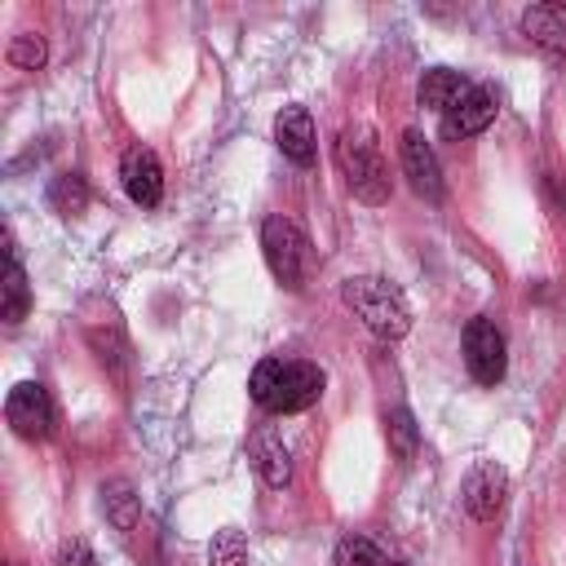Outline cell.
<instances>
[{
	"label": "cell",
	"mask_w": 566,
	"mask_h": 566,
	"mask_svg": "<svg viewBox=\"0 0 566 566\" xmlns=\"http://www.w3.org/2000/svg\"><path fill=\"white\" fill-rule=\"evenodd\" d=\"M248 394H252V402L261 411H274V416L305 411L323 394V371L314 363H305V358H261L252 367Z\"/></svg>",
	"instance_id": "1"
},
{
	"label": "cell",
	"mask_w": 566,
	"mask_h": 566,
	"mask_svg": "<svg viewBox=\"0 0 566 566\" xmlns=\"http://www.w3.org/2000/svg\"><path fill=\"white\" fill-rule=\"evenodd\" d=\"M340 301H345L380 340H398V336H407V327H411L407 296H402L389 279H380V274H349V279L340 283Z\"/></svg>",
	"instance_id": "2"
},
{
	"label": "cell",
	"mask_w": 566,
	"mask_h": 566,
	"mask_svg": "<svg viewBox=\"0 0 566 566\" xmlns=\"http://www.w3.org/2000/svg\"><path fill=\"white\" fill-rule=\"evenodd\" d=\"M336 164L345 172V186L354 199L363 203H385L389 199V168L380 159V150L371 146V137L358 128H345L340 142H336Z\"/></svg>",
	"instance_id": "3"
},
{
	"label": "cell",
	"mask_w": 566,
	"mask_h": 566,
	"mask_svg": "<svg viewBox=\"0 0 566 566\" xmlns=\"http://www.w3.org/2000/svg\"><path fill=\"white\" fill-rule=\"evenodd\" d=\"M261 248H265V265L270 274L287 287V292H301L305 279H310V265H314V248L305 239V230L287 217H270L261 226Z\"/></svg>",
	"instance_id": "4"
},
{
	"label": "cell",
	"mask_w": 566,
	"mask_h": 566,
	"mask_svg": "<svg viewBox=\"0 0 566 566\" xmlns=\"http://www.w3.org/2000/svg\"><path fill=\"white\" fill-rule=\"evenodd\" d=\"M4 420H9V429H13L18 438H27V442H44V438H53V429H57L53 394H49L40 380H22V385H13L9 398H4Z\"/></svg>",
	"instance_id": "5"
},
{
	"label": "cell",
	"mask_w": 566,
	"mask_h": 566,
	"mask_svg": "<svg viewBox=\"0 0 566 566\" xmlns=\"http://www.w3.org/2000/svg\"><path fill=\"white\" fill-rule=\"evenodd\" d=\"M464 367L478 385H500L509 371V354H504V332L491 318H469L464 327Z\"/></svg>",
	"instance_id": "6"
},
{
	"label": "cell",
	"mask_w": 566,
	"mask_h": 566,
	"mask_svg": "<svg viewBox=\"0 0 566 566\" xmlns=\"http://www.w3.org/2000/svg\"><path fill=\"white\" fill-rule=\"evenodd\" d=\"M460 500H464V513H469L473 522H495V517L504 513V500H509V473H504L495 460H478V464L464 473Z\"/></svg>",
	"instance_id": "7"
},
{
	"label": "cell",
	"mask_w": 566,
	"mask_h": 566,
	"mask_svg": "<svg viewBox=\"0 0 566 566\" xmlns=\"http://www.w3.org/2000/svg\"><path fill=\"white\" fill-rule=\"evenodd\" d=\"M495 111H500V93H495V84H469V93L442 115V133H447L451 142H460V137H478V133L495 119Z\"/></svg>",
	"instance_id": "8"
},
{
	"label": "cell",
	"mask_w": 566,
	"mask_h": 566,
	"mask_svg": "<svg viewBox=\"0 0 566 566\" xmlns=\"http://www.w3.org/2000/svg\"><path fill=\"white\" fill-rule=\"evenodd\" d=\"M119 181L137 208H155L164 199V168L150 146H128L119 159Z\"/></svg>",
	"instance_id": "9"
},
{
	"label": "cell",
	"mask_w": 566,
	"mask_h": 566,
	"mask_svg": "<svg viewBox=\"0 0 566 566\" xmlns=\"http://www.w3.org/2000/svg\"><path fill=\"white\" fill-rule=\"evenodd\" d=\"M398 150H402V172H407L411 190H416L420 199L438 203V199H442V168H438V155H433V146H429V142H424L416 128H407Z\"/></svg>",
	"instance_id": "10"
},
{
	"label": "cell",
	"mask_w": 566,
	"mask_h": 566,
	"mask_svg": "<svg viewBox=\"0 0 566 566\" xmlns=\"http://www.w3.org/2000/svg\"><path fill=\"white\" fill-rule=\"evenodd\" d=\"M248 455H252V469L261 473V482L270 491H283L292 482V455H287V442L279 438V429L261 424L252 438H248Z\"/></svg>",
	"instance_id": "11"
},
{
	"label": "cell",
	"mask_w": 566,
	"mask_h": 566,
	"mask_svg": "<svg viewBox=\"0 0 566 566\" xmlns=\"http://www.w3.org/2000/svg\"><path fill=\"white\" fill-rule=\"evenodd\" d=\"M274 142H279V150L292 159V164H301V168H310L314 164V119H310V111L305 106H283L279 115H274Z\"/></svg>",
	"instance_id": "12"
},
{
	"label": "cell",
	"mask_w": 566,
	"mask_h": 566,
	"mask_svg": "<svg viewBox=\"0 0 566 566\" xmlns=\"http://www.w3.org/2000/svg\"><path fill=\"white\" fill-rule=\"evenodd\" d=\"M464 93H469V80H464L460 71H451V66H429V71L420 75V88H416L420 106H429V111H438V115H447Z\"/></svg>",
	"instance_id": "13"
},
{
	"label": "cell",
	"mask_w": 566,
	"mask_h": 566,
	"mask_svg": "<svg viewBox=\"0 0 566 566\" xmlns=\"http://www.w3.org/2000/svg\"><path fill=\"white\" fill-rule=\"evenodd\" d=\"M522 31H526V40H535L548 53L566 57V9L562 4H531L522 13Z\"/></svg>",
	"instance_id": "14"
},
{
	"label": "cell",
	"mask_w": 566,
	"mask_h": 566,
	"mask_svg": "<svg viewBox=\"0 0 566 566\" xmlns=\"http://www.w3.org/2000/svg\"><path fill=\"white\" fill-rule=\"evenodd\" d=\"M4 323H22L27 310H31V287H27V270L18 261V248H13V234L4 230Z\"/></svg>",
	"instance_id": "15"
},
{
	"label": "cell",
	"mask_w": 566,
	"mask_h": 566,
	"mask_svg": "<svg viewBox=\"0 0 566 566\" xmlns=\"http://www.w3.org/2000/svg\"><path fill=\"white\" fill-rule=\"evenodd\" d=\"M102 509H106L111 526L124 531V535H128V531L137 526V517H142V504H137V495H133V486H128L124 478H115V482L102 486Z\"/></svg>",
	"instance_id": "16"
},
{
	"label": "cell",
	"mask_w": 566,
	"mask_h": 566,
	"mask_svg": "<svg viewBox=\"0 0 566 566\" xmlns=\"http://www.w3.org/2000/svg\"><path fill=\"white\" fill-rule=\"evenodd\" d=\"M84 203H88V186H84L80 172H62V177L49 181V208L53 212L75 217V212H84Z\"/></svg>",
	"instance_id": "17"
},
{
	"label": "cell",
	"mask_w": 566,
	"mask_h": 566,
	"mask_svg": "<svg viewBox=\"0 0 566 566\" xmlns=\"http://www.w3.org/2000/svg\"><path fill=\"white\" fill-rule=\"evenodd\" d=\"M385 438H389V447H394V455H398L402 464L416 455L420 433H416V420H411L407 407H389V411H385Z\"/></svg>",
	"instance_id": "18"
},
{
	"label": "cell",
	"mask_w": 566,
	"mask_h": 566,
	"mask_svg": "<svg viewBox=\"0 0 566 566\" xmlns=\"http://www.w3.org/2000/svg\"><path fill=\"white\" fill-rule=\"evenodd\" d=\"M208 566H248V539H243V531H234V526L217 531L212 544H208Z\"/></svg>",
	"instance_id": "19"
},
{
	"label": "cell",
	"mask_w": 566,
	"mask_h": 566,
	"mask_svg": "<svg viewBox=\"0 0 566 566\" xmlns=\"http://www.w3.org/2000/svg\"><path fill=\"white\" fill-rule=\"evenodd\" d=\"M336 566H394L367 535H345L336 544Z\"/></svg>",
	"instance_id": "20"
},
{
	"label": "cell",
	"mask_w": 566,
	"mask_h": 566,
	"mask_svg": "<svg viewBox=\"0 0 566 566\" xmlns=\"http://www.w3.org/2000/svg\"><path fill=\"white\" fill-rule=\"evenodd\" d=\"M44 57H49V49H44V40H40V35L22 31V35H13V40H9V62H13V66H22V71H40V66H44Z\"/></svg>",
	"instance_id": "21"
},
{
	"label": "cell",
	"mask_w": 566,
	"mask_h": 566,
	"mask_svg": "<svg viewBox=\"0 0 566 566\" xmlns=\"http://www.w3.org/2000/svg\"><path fill=\"white\" fill-rule=\"evenodd\" d=\"M394 566H402V562H394Z\"/></svg>",
	"instance_id": "22"
},
{
	"label": "cell",
	"mask_w": 566,
	"mask_h": 566,
	"mask_svg": "<svg viewBox=\"0 0 566 566\" xmlns=\"http://www.w3.org/2000/svg\"><path fill=\"white\" fill-rule=\"evenodd\" d=\"M13 566H18V562H13Z\"/></svg>",
	"instance_id": "23"
}]
</instances>
